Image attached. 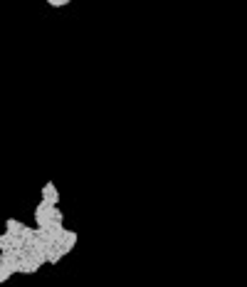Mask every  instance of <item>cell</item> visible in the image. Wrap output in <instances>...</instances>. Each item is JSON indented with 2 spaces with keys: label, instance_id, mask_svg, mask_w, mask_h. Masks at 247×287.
<instances>
[{
  "label": "cell",
  "instance_id": "7a4b0ae2",
  "mask_svg": "<svg viewBox=\"0 0 247 287\" xmlns=\"http://www.w3.org/2000/svg\"><path fill=\"white\" fill-rule=\"evenodd\" d=\"M5 230L13 233V235H20V233L25 230V223H20V220H15V218H8V220H5Z\"/></svg>",
  "mask_w": 247,
  "mask_h": 287
},
{
  "label": "cell",
  "instance_id": "6da1fadb",
  "mask_svg": "<svg viewBox=\"0 0 247 287\" xmlns=\"http://www.w3.org/2000/svg\"><path fill=\"white\" fill-rule=\"evenodd\" d=\"M42 203H47V206H52V208L59 206V193H57L55 181H47V183L42 186Z\"/></svg>",
  "mask_w": 247,
  "mask_h": 287
},
{
  "label": "cell",
  "instance_id": "3957f363",
  "mask_svg": "<svg viewBox=\"0 0 247 287\" xmlns=\"http://www.w3.org/2000/svg\"><path fill=\"white\" fill-rule=\"evenodd\" d=\"M69 3H72V0H47L50 8H67Z\"/></svg>",
  "mask_w": 247,
  "mask_h": 287
}]
</instances>
